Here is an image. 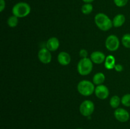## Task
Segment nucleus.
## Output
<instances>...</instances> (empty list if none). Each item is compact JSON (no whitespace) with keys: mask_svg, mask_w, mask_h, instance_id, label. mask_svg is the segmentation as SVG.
<instances>
[{"mask_svg":"<svg viewBox=\"0 0 130 129\" xmlns=\"http://www.w3.org/2000/svg\"><path fill=\"white\" fill-rule=\"evenodd\" d=\"M94 20L96 26L103 31H107L113 26L112 21L107 15L103 13H99L96 14Z\"/></svg>","mask_w":130,"mask_h":129,"instance_id":"obj_1","label":"nucleus"},{"mask_svg":"<svg viewBox=\"0 0 130 129\" xmlns=\"http://www.w3.org/2000/svg\"><path fill=\"white\" fill-rule=\"evenodd\" d=\"M31 11L30 6L26 2H19L12 8L13 15L18 18H24L28 16Z\"/></svg>","mask_w":130,"mask_h":129,"instance_id":"obj_2","label":"nucleus"},{"mask_svg":"<svg viewBox=\"0 0 130 129\" xmlns=\"http://www.w3.org/2000/svg\"><path fill=\"white\" fill-rule=\"evenodd\" d=\"M77 91L80 94L84 96H90L95 92V84L91 81L83 80L77 84Z\"/></svg>","mask_w":130,"mask_h":129,"instance_id":"obj_3","label":"nucleus"},{"mask_svg":"<svg viewBox=\"0 0 130 129\" xmlns=\"http://www.w3.org/2000/svg\"><path fill=\"white\" fill-rule=\"evenodd\" d=\"M77 70L81 75H88L93 70V62L90 58H81L77 65Z\"/></svg>","mask_w":130,"mask_h":129,"instance_id":"obj_4","label":"nucleus"},{"mask_svg":"<svg viewBox=\"0 0 130 129\" xmlns=\"http://www.w3.org/2000/svg\"><path fill=\"white\" fill-rule=\"evenodd\" d=\"M95 110V105L91 101L85 100L79 106V112L81 115L85 117L90 116Z\"/></svg>","mask_w":130,"mask_h":129,"instance_id":"obj_5","label":"nucleus"},{"mask_svg":"<svg viewBox=\"0 0 130 129\" xmlns=\"http://www.w3.org/2000/svg\"><path fill=\"white\" fill-rule=\"evenodd\" d=\"M119 40L115 35H110L105 40V47L109 51H116L119 47Z\"/></svg>","mask_w":130,"mask_h":129,"instance_id":"obj_6","label":"nucleus"},{"mask_svg":"<svg viewBox=\"0 0 130 129\" xmlns=\"http://www.w3.org/2000/svg\"><path fill=\"white\" fill-rule=\"evenodd\" d=\"M114 115L115 118L121 123L127 122L130 118L129 112L124 108L116 109Z\"/></svg>","mask_w":130,"mask_h":129,"instance_id":"obj_7","label":"nucleus"},{"mask_svg":"<svg viewBox=\"0 0 130 129\" xmlns=\"http://www.w3.org/2000/svg\"><path fill=\"white\" fill-rule=\"evenodd\" d=\"M95 96L100 99H105L109 97V89L105 85H96L95 89Z\"/></svg>","mask_w":130,"mask_h":129,"instance_id":"obj_8","label":"nucleus"},{"mask_svg":"<svg viewBox=\"0 0 130 129\" xmlns=\"http://www.w3.org/2000/svg\"><path fill=\"white\" fill-rule=\"evenodd\" d=\"M50 51L48 50L46 48H42L38 52V58L41 63L44 64H48L52 61V54Z\"/></svg>","mask_w":130,"mask_h":129,"instance_id":"obj_9","label":"nucleus"},{"mask_svg":"<svg viewBox=\"0 0 130 129\" xmlns=\"http://www.w3.org/2000/svg\"><path fill=\"white\" fill-rule=\"evenodd\" d=\"M105 54L101 51H94L90 56V59L95 64H101L105 60Z\"/></svg>","mask_w":130,"mask_h":129,"instance_id":"obj_10","label":"nucleus"},{"mask_svg":"<svg viewBox=\"0 0 130 129\" xmlns=\"http://www.w3.org/2000/svg\"><path fill=\"white\" fill-rule=\"evenodd\" d=\"M58 61L61 65L62 66H67L71 63V57L68 53H66L65 51L60 52L58 54V57H57Z\"/></svg>","mask_w":130,"mask_h":129,"instance_id":"obj_11","label":"nucleus"},{"mask_svg":"<svg viewBox=\"0 0 130 129\" xmlns=\"http://www.w3.org/2000/svg\"><path fill=\"white\" fill-rule=\"evenodd\" d=\"M60 46V42L57 37H51L47 40L46 48L50 51H55L58 49Z\"/></svg>","mask_w":130,"mask_h":129,"instance_id":"obj_12","label":"nucleus"},{"mask_svg":"<svg viewBox=\"0 0 130 129\" xmlns=\"http://www.w3.org/2000/svg\"><path fill=\"white\" fill-rule=\"evenodd\" d=\"M126 21V17L123 14H118L116 15L112 20L113 26L115 27H120Z\"/></svg>","mask_w":130,"mask_h":129,"instance_id":"obj_13","label":"nucleus"},{"mask_svg":"<svg viewBox=\"0 0 130 129\" xmlns=\"http://www.w3.org/2000/svg\"><path fill=\"white\" fill-rule=\"evenodd\" d=\"M105 67L108 70L114 68L116 66V59L112 55H109L106 57L105 60Z\"/></svg>","mask_w":130,"mask_h":129,"instance_id":"obj_14","label":"nucleus"},{"mask_svg":"<svg viewBox=\"0 0 130 129\" xmlns=\"http://www.w3.org/2000/svg\"><path fill=\"white\" fill-rule=\"evenodd\" d=\"M105 80V75L101 72H99V73L95 74V75L93 77V83L96 85H99L102 84Z\"/></svg>","mask_w":130,"mask_h":129,"instance_id":"obj_15","label":"nucleus"},{"mask_svg":"<svg viewBox=\"0 0 130 129\" xmlns=\"http://www.w3.org/2000/svg\"><path fill=\"white\" fill-rule=\"evenodd\" d=\"M121 102V99L119 96H113L110 99V105L112 108L117 109Z\"/></svg>","mask_w":130,"mask_h":129,"instance_id":"obj_16","label":"nucleus"},{"mask_svg":"<svg viewBox=\"0 0 130 129\" xmlns=\"http://www.w3.org/2000/svg\"><path fill=\"white\" fill-rule=\"evenodd\" d=\"M93 10V6L91 3H85L81 6V11L85 15H90Z\"/></svg>","mask_w":130,"mask_h":129,"instance_id":"obj_17","label":"nucleus"},{"mask_svg":"<svg viewBox=\"0 0 130 129\" xmlns=\"http://www.w3.org/2000/svg\"><path fill=\"white\" fill-rule=\"evenodd\" d=\"M19 18L17 17L15 15H12V16H10L7 20L8 25L10 27H15L18 25L19 23Z\"/></svg>","mask_w":130,"mask_h":129,"instance_id":"obj_18","label":"nucleus"},{"mask_svg":"<svg viewBox=\"0 0 130 129\" xmlns=\"http://www.w3.org/2000/svg\"><path fill=\"white\" fill-rule=\"evenodd\" d=\"M122 44L125 48H130V34H125L122 37Z\"/></svg>","mask_w":130,"mask_h":129,"instance_id":"obj_19","label":"nucleus"},{"mask_svg":"<svg viewBox=\"0 0 130 129\" xmlns=\"http://www.w3.org/2000/svg\"><path fill=\"white\" fill-rule=\"evenodd\" d=\"M121 103L126 107H130V94H126L122 97Z\"/></svg>","mask_w":130,"mask_h":129,"instance_id":"obj_20","label":"nucleus"},{"mask_svg":"<svg viewBox=\"0 0 130 129\" xmlns=\"http://www.w3.org/2000/svg\"><path fill=\"white\" fill-rule=\"evenodd\" d=\"M129 0H114V3L118 7H124L128 4Z\"/></svg>","mask_w":130,"mask_h":129,"instance_id":"obj_21","label":"nucleus"},{"mask_svg":"<svg viewBox=\"0 0 130 129\" xmlns=\"http://www.w3.org/2000/svg\"><path fill=\"white\" fill-rule=\"evenodd\" d=\"M79 56L81 58H87L88 52L86 49H81L79 51Z\"/></svg>","mask_w":130,"mask_h":129,"instance_id":"obj_22","label":"nucleus"},{"mask_svg":"<svg viewBox=\"0 0 130 129\" xmlns=\"http://www.w3.org/2000/svg\"><path fill=\"white\" fill-rule=\"evenodd\" d=\"M6 7V2L5 0H0V11L3 12Z\"/></svg>","mask_w":130,"mask_h":129,"instance_id":"obj_23","label":"nucleus"},{"mask_svg":"<svg viewBox=\"0 0 130 129\" xmlns=\"http://www.w3.org/2000/svg\"><path fill=\"white\" fill-rule=\"evenodd\" d=\"M114 69H115L117 72H122V71H123V66L121 65L120 64H116L115 67H114Z\"/></svg>","mask_w":130,"mask_h":129,"instance_id":"obj_24","label":"nucleus"},{"mask_svg":"<svg viewBox=\"0 0 130 129\" xmlns=\"http://www.w3.org/2000/svg\"><path fill=\"white\" fill-rule=\"evenodd\" d=\"M85 3H91L93 1H94L95 0H82Z\"/></svg>","mask_w":130,"mask_h":129,"instance_id":"obj_25","label":"nucleus"},{"mask_svg":"<svg viewBox=\"0 0 130 129\" xmlns=\"http://www.w3.org/2000/svg\"><path fill=\"white\" fill-rule=\"evenodd\" d=\"M76 129H83V128H76Z\"/></svg>","mask_w":130,"mask_h":129,"instance_id":"obj_26","label":"nucleus"}]
</instances>
